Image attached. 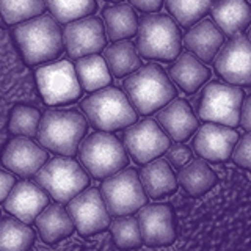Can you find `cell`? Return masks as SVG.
Here are the masks:
<instances>
[{
  "label": "cell",
  "instance_id": "cell-26",
  "mask_svg": "<svg viewBox=\"0 0 251 251\" xmlns=\"http://www.w3.org/2000/svg\"><path fill=\"white\" fill-rule=\"evenodd\" d=\"M102 52H104L102 58H104L110 74L118 78L127 77L141 66V58L135 44L127 39L115 41L113 44L104 47Z\"/></svg>",
  "mask_w": 251,
  "mask_h": 251
},
{
  "label": "cell",
  "instance_id": "cell-40",
  "mask_svg": "<svg viewBox=\"0 0 251 251\" xmlns=\"http://www.w3.org/2000/svg\"><path fill=\"white\" fill-rule=\"evenodd\" d=\"M247 38H248V39H250V41H251V28L248 30V36H247Z\"/></svg>",
  "mask_w": 251,
  "mask_h": 251
},
{
  "label": "cell",
  "instance_id": "cell-21",
  "mask_svg": "<svg viewBox=\"0 0 251 251\" xmlns=\"http://www.w3.org/2000/svg\"><path fill=\"white\" fill-rule=\"evenodd\" d=\"M168 77L184 93L193 94L210 78V71L192 52H184L168 68Z\"/></svg>",
  "mask_w": 251,
  "mask_h": 251
},
{
  "label": "cell",
  "instance_id": "cell-19",
  "mask_svg": "<svg viewBox=\"0 0 251 251\" xmlns=\"http://www.w3.org/2000/svg\"><path fill=\"white\" fill-rule=\"evenodd\" d=\"M155 121L168 137L177 143L187 141L198 129V118L185 99L175 98L157 113Z\"/></svg>",
  "mask_w": 251,
  "mask_h": 251
},
{
  "label": "cell",
  "instance_id": "cell-2",
  "mask_svg": "<svg viewBox=\"0 0 251 251\" xmlns=\"http://www.w3.org/2000/svg\"><path fill=\"white\" fill-rule=\"evenodd\" d=\"M132 107L140 115H151L177 96L176 86L159 65L140 66L123 82Z\"/></svg>",
  "mask_w": 251,
  "mask_h": 251
},
{
  "label": "cell",
  "instance_id": "cell-38",
  "mask_svg": "<svg viewBox=\"0 0 251 251\" xmlns=\"http://www.w3.org/2000/svg\"><path fill=\"white\" fill-rule=\"evenodd\" d=\"M16 180L14 176H11L10 173L0 171V202H3L8 193L11 192V188L14 187Z\"/></svg>",
  "mask_w": 251,
  "mask_h": 251
},
{
  "label": "cell",
  "instance_id": "cell-31",
  "mask_svg": "<svg viewBox=\"0 0 251 251\" xmlns=\"http://www.w3.org/2000/svg\"><path fill=\"white\" fill-rule=\"evenodd\" d=\"M52 18L60 24L82 19L96 11V0H44Z\"/></svg>",
  "mask_w": 251,
  "mask_h": 251
},
{
  "label": "cell",
  "instance_id": "cell-37",
  "mask_svg": "<svg viewBox=\"0 0 251 251\" xmlns=\"http://www.w3.org/2000/svg\"><path fill=\"white\" fill-rule=\"evenodd\" d=\"M165 0H129V3L141 13H157Z\"/></svg>",
  "mask_w": 251,
  "mask_h": 251
},
{
  "label": "cell",
  "instance_id": "cell-27",
  "mask_svg": "<svg viewBox=\"0 0 251 251\" xmlns=\"http://www.w3.org/2000/svg\"><path fill=\"white\" fill-rule=\"evenodd\" d=\"M217 175L204 159L190 160L179 170L177 184L190 196H202L217 184Z\"/></svg>",
  "mask_w": 251,
  "mask_h": 251
},
{
  "label": "cell",
  "instance_id": "cell-28",
  "mask_svg": "<svg viewBox=\"0 0 251 251\" xmlns=\"http://www.w3.org/2000/svg\"><path fill=\"white\" fill-rule=\"evenodd\" d=\"M74 68L80 86L88 93L102 90L112 83V74H110L104 58L99 57L98 53L77 58Z\"/></svg>",
  "mask_w": 251,
  "mask_h": 251
},
{
  "label": "cell",
  "instance_id": "cell-35",
  "mask_svg": "<svg viewBox=\"0 0 251 251\" xmlns=\"http://www.w3.org/2000/svg\"><path fill=\"white\" fill-rule=\"evenodd\" d=\"M231 157L237 167L251 171V132L245 133L240 140H237Z\"/></svg>",
  "mask_w": 251,
  "mask_h": 251
},
{
  "label": "cell",
  "instance_id": "cell-18",
  "mask_svg": "<svg viewBox=\"0 0 251 251\" xmlns=\"http://www.w3.org/2000/svg\"><path fill=\"white\" fill-rule=\"evenodd\" d=\"M3 202L8 214L28 225L33 223L47 206L49 196L36 182L22 180L19 184H14Z\"/></svg>",
  "mask_w": 251,
  "mask_h": 251
},
{
  "label": "cell",
  "instance_id": "cell-1",
  "mask_svg": "<svg viewBox=\"0 0 251 251\" xmlns=\"http://www.w3.org/2000/svg\"><path fill=\"white\" fill-rule=\"evenodd\" d=\"M13 39L28 66L57 60L65 50L58 24L47 14L19 22L13 28Z\"/></svg>",
  "mask_w": 251,
  "mask_h": 251
},
{
  "label": "cell",
  "instance_id": "cell-30",
  "mask_svg": "<svg viewBox=\"0 0 251 251\" xmlns=\"http://www.w3.org/2000/svg\"><path fill=\"white\" fill-rule=\"evenodd\" d=\"M165 5L180 27L190 28L210 13L212 0H165Z\"/></svg>",
  "mask_w": 251,
  "mask_h": 251
},
{
  "label": "cell",
  "instance_id": "cell-36",
  "mask_svg": "<svg viewBox=\"0 0 251 251\" xmlns=\"http://www.w3.org/2000/svg\"><path fill=\"white\" fill-rule=\"evenodd\" d=\"M165 154H167V162L171 163L175 168H182L184 165H187L188 162L192 160V149L185 146V145H175L171 146L165 151Z\"/></svg>",
  "mask_w": 251,
  "mask_h": 251
},
{
  "label": "cell",
  "instance_id": "cell-10",
  "mask_svg": "<svg viewBox=\"0 0 251 251\" xmlns=\"http://www.w3.org/2000/svg\"><path fill=\"white\" fill-rule=\"evenodd\" d=\"M35 77L38 90L47 105H68L82 96V86L71 61L61 60L38 68Z\"/></svg>",
  "mask_w": 251,
  "mask_h": 251
},
{
  "label": "cell",
  "instance_id": "cell-41",
  "mask_svg": "<svg viewBox=\"0 0 251 251\" xmlns=\"http://www.w3.org/2000/svg\"><path fill=\"white\" fill-rule=\"evenodd\" d=\"M110 2H121V0H110Z\"/></svg>",
  "mask_w": 251,
  "mask_h": 251
},
{
  "label": "cell",
  "instance_id": "cell-14",
  "mask_svg": "<svg viewBox=\"0 0 251 251\" xmlns=\"http://www.w3.org/2000/svg\"><path fill=\"white\" fill-rule=\"evenodd\" d=\"M104 24L98 18H82L66 24L63 31V46L71 58H82L99 53L105 47Z\"/></svg>",
  "mask_w": 251,
  "mask_h": 251
},
{
  "label": "cell",
  "instance_id": "cell-5",
  "mask_svg": "<svg viewBox=\"0 0 251 251\" xmlns=\"http://www.w3.org/2000/svg\"><path fill=\"white\" fill-rule=\"evenodd\" d=\"M80 108L90 124L100 132L121 130L137 121V112L127 96L113 86L91 93L82 100Z\"/></svg>",
  "mask_w": 251,
  "mask_h": 251
},
{
  "label": "cell",
  "instance_id": "cell-32",
  "mask_svg": "<svg viewBox=\"0 0 251 251\" xmlns=\"http://www.w3.org/2000/svg\"><path fill=\"white\" fill-rule=\"evenodd\" d=\"M44 0H0V16L6 24H19L43 14Z\"/></svg>",
  "mask_w": 251,
  "mask_h": 251
},
{
  "label": "cell",
  "instance_id": "cell-12",
  "mask_svg": "<svg viewBox=\"0 0 251 251\" xmlns=\"http://www.w3.org/2000/svg\"><path fill=\"white\" fill-rule=\"evenodd\" d=\"M217 74L231 85H251V41L240 33H235L220 47L214 58Z\"/></svg>",
  "mask_w": 251,
  "mask_h": 251
},
{
  "label": "cell",
  "instance_id": "cell-33",
  "mask_svg": "<svg viewBox=\"0 0 251 251\" xmlns=\"http://www.w3.org/2000/svg\"><path fill=\"white\" fill-rule=\"evenodd\" d=\"M110 231H112L115 245L120 250H133L143 245L138 220L130 215L116 217L110 223Z\"/></svg>",
  "mask_w": 251,
  "mask_h": 251
},
{
  "label": "cell",
  "instance_id": "cell-25",
  "mask_svg": "<svg viewBox=\"0 0 251 251\" xmlns=\"http://www.w3.org/2000/svg\"><path fill=\"white\" fill-rule=\"evenodd\" d=\"M102 21L105 25V35L112 41L129 39L137 35L138 18L133 8L127 3H116L105 6L102 11Z\"/></svg>",
  "mask_w": 251,
  "mask_h": 251
},
{
  "label": "cell",
  "instance_id": "cell-6",
  "mask_svg": "<svg viewBox=\"0 0 251 251\" xmlns=\"http://www.w3.org/2000/svg\"><path fill=\"white\" fill-rule=\"evenodd\" d=\"M78 159L83 168L96 179H105L127 167L126 148L113 133L94 132L78 145Z\"/></svg>",
  "mask_w": 251,
  "mask_h": 251
},
{
  "label": "cell",
  "instance_id": "cell-16",
  "mask_svg": "<svg viewBox=\"0 0 251 251\" xmlns=\"http://www.w3.org/2000/svg\"><path fill=\"white\" fill-rule=\"evenodd\" d=\"M239 140V133L223 124L206 123L196 129L193 138V151L207 162H226Z\"/></svg>",
  "mask_w": 251,
  "mask_h": 251
},
{
  "label": "cell",
  "instance_id": "cell-4",
  "mask_svg": "<svg viewBox=\"0 0 251 251\" xmlns=\"http://www.w3.org/2000/svg\"><path fill=\"white\" fill-rule=\"evenodd\" d=\"M135 47L143 58L171 61L180 53L182 36L170 16L148 13L138 19Z\"/></svg>",
  "mask_w": 251,
  "mask_h": 251
},
{
  "label": "cell",
  "instance_id": "cell-11",
  "mask_svg": "<svg viewBox=\"0 0 251 251\" xmlns=\"http://www.w3.org/2000/svg\"><path fill=\"white\" fill-rule=\"evenodd\" d=\"M123 145L133 160L145 165L165 154L170 148V137L155 120L146 118L126 127L123 133Z\"/></svg>",
  "mask_w": 251,
  "mask_h": 251
},
{
  "label": "cell",
  "instance_id": "cell-29",
  "mask_svg": "<svg viewBox=\"0 0 251 251\" xmlns=\"http://www.w3.org/2000/svg\"><path fill=\"white\" fill-rule=\"evenodd\" d=\"M35 232L27 223L6 217L0 220V251H30Z\"/></svg>",
  "mask_w": 251,
  "mask_h": 251
},
{
  "label": "cell",
  "instance_id": "cell-7",
  "mask_svg": "<svg viewBox=\"0 0 251 251\" xmlns=\"http://www.w3.org/2000/svg\"><path fill=\"white\" fill-rule=\"evenodd\" d=\"M35 182L57 202H68L90 185L86 171L71 157H55L35 175Z\"/></svg>",
  "mask_w": 251,
  "mask_h": 251
},
{
  "label": "cell",
  "instance_id": "cell-8",
  "mask_svg": "<svg viewBox=\"0 0 251 251\" xmlns=\"http://www.w3.org/2000/svg\"><path fill=\"white\" fill-rule=\"evenodd\" d=\"M243 96L237 85L210 82L196 100V113L202 121L235 127L240 123Z\"/></svg>",
  "mask_w": 251,
  "mask_h": 251
},
{
  "label": "cell",
  "instance_id": "cell-17",
  "mask_svg": "<svg viewBox=\"0 0 251 251\" xmlns=\"http://www.w3.org/2000/svg\"><path fill=\"white\" fill-rule=\"evenodd\" d=\"M47 159L49 155L46 149L27 137H18L8 141L2 152L3 167L22 177L35 176Z\"/></svg>",
  "mask_w": 251,
  "mask_h": 251
},
{
  "label": "cell",
  "instance_id": "cell-22",
  "mask_svg": "<svg viewBox=\"0 0 251 251\" xmlns=\"http://www.w3.org/2000/svg\"><path fill=\"white\" fill-rule=\"evenodd\" d=\"M212 18L226 35H235L251 24V5L247 0H212Z\"/></svg>",
  "mask_w": 251,
  "mask_h": 251
},
{
  "label": "cell",
  "instance_id": "cell-15",
  "mask_svg": "<svg viewBox=\"0 0 251 251\" xmlns=\"http://www.w3.org/2000/svg\"><path fill=\"white\" fill-rule=\"evenodd\" d=\"M141 240L148 247H170L176 240L175 215L168 204H149L138 210Z\"/></svg>",
  "mask_w": 251,
  "mask_h": 251
},
{
  "label": "cell",
  "instance_id": "cell-23",
  "mask_svg": "<svg viewBox=\"0 0 251 251\" xmlns=\"http://www.w3.org/2000/svg\"><path fill=\"white\" fill-rule=\"evenodd\" d=\"M140 180L145 193L152 200L173 195L177 190V177L173 173L170 163L165 159H154L145 163L140 171Z\"/></svg>",
  "mask_w": 251,
  "mask_h": 251
},
{
  "label": "cell",
  "instance_id": "cell-20",
  "mask_svg": "<svg viewBox=\"0 0 251 251\" xmlns=\"http://www.w3.org/2000/svg\"><path fill=\"white\" fill-rule=\"evenodd\" d=\"M223 43L225 33L210 19L198 21L184 36V46L187 47V50L195 53V57L200 58L202 63L214 61Z\"/></svg>",
  "mask_w": 251,
  "mask_h": 251
},
{
  "label": "cell",
  "instance_id": "cell-9",
  "mask_svg": "<svg viewBox=\"0 0 251 251\" xmlns=\"http://www.w3.org/2000/svg\"><path fill=\"white\" fill-rule=\"evenodd\" d=\"M100 195L108 215L113 217L135 214L146 204V193L133 168H123L105 177L100 185Z\"/></svg>",
  "mask_w": 251,
  "mask_h": 251
},
{
  "label": "cell",
  "instance_id": "cell-39",
  "mask_svg": "<svg viewBox=\"0 0 251 251\" xmlns=\"http://www.w3.org/2000/svg\"><path fill=\"white\" fill-rule=\"evenodd\" d=\"M247 132H251V96H248L242 102L240 108V123H239Z\"/></svg>",
  "mask_w": 251,
  "mask_h": 251
},
{
  "label": "cell",
  "instance_id": "cell-24",
  "mask_svg": "<svg viewBox=\"0 0 251 251\" xmlns=\"http://www.w3.org/2000/svg\"><path fill=\"white\" fill-rule=\"evenodd\" d=\"M39 237L44 243H57L63 239L69 237L74 232L75 226L71 220L68 210L60 204H50L46 206L43 212L35 220Z\"/></svg>",
  "mask_w": 251,
  "mask_h": 251
},
{
  "label": "cell",
  "instance_id": "cell-34",
  "mask_svg": "<svg viewBox=\"0 0 251 251\" xmlns=\"http://www.w3.org/2000/svg\"><path fill=\"white\" fill-rule=\"evenodd\" d=\"M41 115L36 108L30 105H16L10 113L8 121V130L16 137H35Z\"/></svg>",
  "mask_w": 251,
  "mask_h": 251
},
{
  "label": "cell",
  "instance_id": "cell-3",
  "mask_svg": "<svg viewBox=\"0 0 251 251\" xmlns=\"http://www.w3.org/2000/svg\"><path fill=\"white\" fill-rule=\"evenodd\" d=\"M88 132V120L78 110H47L39 120L38 141L47 151L73 157Z\"/></svg>",
  "mask_w": 251,
  "mask_h": 251
},
{
  "label": "cell",
  "instance_id": "cell-13",
  "mask_svg": "<svg viewBox=\"0 0 251 251\" xmlns=\"http://www.w3.org/2000/svg\"><path fill=\"white\" fill-rule=\"evenodd\" d=\"M66 204V210L75 229L83 237L104 232L110 227V215L98 188L83 190Z\"/></svg>",
  "mask_w": 251,
  "mask_h": 251
}]
</instances>
